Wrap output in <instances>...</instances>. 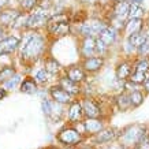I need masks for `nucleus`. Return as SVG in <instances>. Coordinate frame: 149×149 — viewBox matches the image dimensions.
Here are the masks:
<instances>
[{"mask_svg": "<svg viewBox=\"0 0 149 149\" xmlns=\"http://www.w3.org/2000/svg\"><path fill=\"white\" fill-rule=\"evenodd\" d=\"M133 71L137 72H144V74H149V59L142 58L140 59L136 64H134V70Z\"/></svg>", "mask_w": 149, "mask_h": 149, "instance_id": "nucleus-22", "label": "nucleus"}, {"mask_svg": "<svg viewBox=\"0 0 149 149\" xmlns=\"http://www.w3.org/2000/svg\"><path fill=\"white\" fill-rule=\"evenodd\" d=\"M42 48H44V40L42 37L40 36H30L26 40L25 45L22 48V58L25 59H37L40 56V54L42 52Z\"/></svg>", "mask_w": 149, "mask_h": 149, "instance_id": "nucleus-1", "label": "nucleus"}, {"mask_svg": "<svg viewBox=\"0 0 149 149\" xmlns=\"http://www.w3.org/2000/svg\"><path fill=\"white\" fill-rule=\"evenodd\" d=\"M148 30H149V29H148Z\"/></svg>", "mask_w": 149, "mask_h": 149, "instance_id": "nucleus-44", "label": "nucleus"}, {"mask_svg": "<svg viewBox=\"0 0 149 149\" xmlns=\"http://www.w3.org/2000/svg\"><path fill=\"white\" fill-rule=\"evenodd\" d=\"M137 51H138L140 56H142V58H145V56H149V38L145 41V42L140 47V48H137Z\"/></svg>", "mask_w": 149, "mask_h": 149, "instance_id": "nucleus-29", "label": "nucleus"}, {"mask_svg": "<svg viewBox=\"0 0 149 149\" xmlns=\"http://www.w3.org/2000/svg\"><path fill=\"white\" fill-rule=\"evenodd\" d=\"M145 137V129L140 125L130 126L125 130L122 136L123 145H138Z\"/></svg>", "mask_w": 149, "mask_h": 149, "instance_id": "nucleus-2", "label": "nucleus"}, {"mask_svg": "<svg viewBox=\"0 0 149 149\" xmlns=\"http://www.w3.org/2000/svg\"><path fill=\"white\" fill-rule=\"evenodd\" d=\"M18 44H19V40L17 37H8V38L1 40L0 41V56L13 52L18 47Z\"/></svg>", "mask_w": 149, "mask_h": 149, "instance_id": "nucleus-8", "label": "nucleus"}, {"mask_svg": "<svg viewBox=\"0 0 149 149\" xmlns=\"http://www.w3.org/2000/svg\"><path fill=\"white\" fill-rule=\"evenodd\" d=\"M123 1H126V3H129V4H138V6H141L142 4V1L144 0H123Z\"/></svg>", "mask_w": 149, "mask_h": 149, "instance_id": "nucleus-36", "label": "nucleus"}, {"mask_svg": "<svg viewBox=\"0 0 149 149\" xmlns=\"http://www.w3.org/2000/svg\"><path fill=\"white\" fill-rule=\"evenodd\" d=\"M103 63H104L103 58H89L85 60L84 67H85V70H88V71H97V70H100V67L103 66Z\"/></svg>", "mask_w": 149, "mask_h": 149, "instance_id": "nucleus-15", "label": "nucleus"}, {"mask_svg": "<svg viewBox=\"0 0 149 149\" xmlns=\"http://www.w3.org/2000/svg\"><path fill=\"white\" fill-rule=\"evenodd\" d=\"M107 48H108V47L105 45V44H104L100 38H97V40H96V52H97V54H100V55L104 54V52L107 51Z\"/></svg>", "mask_w": 149, "mask_h": 149, "instance_id": "nucleus-31", "label": "nucleus"}, {"mask_svg": "<svg viewBox=\"0 0 149 149\" xmlns=\"http://www.w3.org/2000/svg\"><path fill=\"white\" fill-rule=\"evenodd\" d=\"M118 104H119V108L122 109H127L131 107V103H130V95H120L118 97Z\"/></svg>", "mask_w": 149, "mask_h": 149, "instance_id": "nucleus-27", "label": "nucleus"}, {"mask_svg": "<svg viewBox=\"0 0 149 149\" xmlns=\"http://www.w3.org/2000/svg\"><path fill=\"white\" fill-rule=\"evenodd\" d=\"M51 95L54 97V100H56L58 103H70V100H71V96L70 93L64 91L63 88H52V91H51Z\"/></svg>", "mask_w": 149, "mask_h": 149, "instance_id": "nucleus-11", "label": "nucleus"}, {"mask_svg": "<svg viewBox=\"0 0 149 149\" xmlns=\"http://www.w3.org/2000/svg\"><path fill=\"white\" fill-rule=\"evenodd\" d=\"M82 109L89 116V119H96L100 115V107L92 100H85L82 103Z\"/></svg>", "mask_w": 149, "mask_h": 149, "instance_id": "nucleus-9", "label": "nucleus"}, {"mask_svg": "<svg viewBox=\"0 0 149 149\" xmlns=\"http://www.w3.org/2000/svg\"><path fill=\"white\" fill-rule=\"evenodd\" d=\"M131 72H133V70H131V64L129 62H122L116 67V77L119 79H127V78H130Z\"/></svg>", "mask_w": 149, "mask_h": 149, "instance_id": "nucleus-13", "label": "nucleus"}, {"mask_svg": "<svg viewBox=\"0 0 149 149\" xmlns=\"http://www.w3.org/2000/svg\"><path fill=\"white\" fill-rule=\"evenodd\" d=\"M116 137V133L113 129H108V130H103L100 131L97 137H96V142L99 144H104V142H109L111 140H113Z\"/></svg>", "mask_w": 149, "mask_h": 149, "instance_id": "nucleus-16", "label": "nucleus"}, {"mask_svg": "<svg viewBox=\"0 0 149 149\" xmlns=\"http://www.w3.org/2000/svg\"><path fill=\"white\" fill-rule=\"evenodd\" d=\"M144 101V95L140 91H133L130 93V103L131 107H138Z\"/></svg>", "mask_w": 149, "mask_h": 149, "instance_id": "nucleus-25", "label": "nucleus"}, {"mask_svg": "<svg viewBox=\"0 0 149 149\" xmlns=\"http://www.w3.org/2000/svg\"><path fill=\"white\" fill-rule=\"evenodd\" d=\"M82 113H84V109H82V104L74 103V104L71 105V108H70V112H68V118H70V120L75 122V120H79V119H81Z\"/></svg>", "mask_w": 149, "mask_h": 149, "instance_id": "nucleus-18", "label": "nucleus"}, {"mask_svg": "<svg viewBox=\"0 0 149 149\" xmlns=\"http://www.w3.org/2000/svg\"><path fill=\"white\" fill-rule=\"evenodd\" d=\"M51 149H54V148H51Z\"/></svg>", "mask_w": 149, "mask_h": 149, "instance_id": "nucleus-42", "label": "nucleus"}, {"mask_svg": "<svg viewBox=\"0 0 149 149\" xmlns=\"http://www.w3.org/2000/svg\"><path fill=\"white\" fill-rule=\"evenodd\" d=\"M96 52V40H93L92 37H86V40L84 41L82 45V54L85 56H92Z\"/></svg>", "mask_w": 149, "mask_h": 149, "instance_id": "nucleus-17", "label": "nucleus"}, {"mask_svg": "<svg viewBox=\"0 0 149 149\" xmlns=\"http://www.w3.org/2000/svg\"><path fill=\"white\" fill-rule=\"evenodd\" d=\"M129 10H130V4L126 1H118L113 6V15L119 19H123L125 17L129 15Z\"/></svg>", "mask_w": 149, "mask_h": 149, "instance_id": "nucleus-12", "label": "nucleus"}, {"mask_svg": "<svg viewBox=\"0 0 149 149\" xmlns=\"http://www.w3.org/2000/svg\"><path fill=\"white\" fill-rule=\"evenodd\" d=\"M85 129L88 133H100V130L103 129V123L99 119H88L85 122Z\"/></svg>", "mask_w": 149, "mask_h": 149, "instance_id": "nucleus-20", "label": "nucleus"}, {"mask_svg": "<svg viewBox=\"0 0 149 149\" xmlns=\"http://www.w3.org/2000/svg\"><path fill=\"white\" fill-rule=\"evenodd\" d=\"M144 89L146 92H149V77H148V79L145 81V84H144Z\"/></svg>", "mask_w": 149, "mask_h": 149, "instance_id": "nucleus-37", "label": "nucleus"}, {"mask_svg": "<svg viewBox=\"0 0 149 149\" xmlns=\"http://www.w3.org/2000/svg\"><path fill=\"white\" fill-rule=\"evenodd\" d=\"M107 149H122V148H107Z\"/></svg>", "mask_w": 149, "mask_h": 149, "instance_id": "nucleus-41", "label": "nucleus"}, {"mask_svg": "<svg viewBox=\"0 0 149 149\" xmlns=\"http://www.w3.org/2000/svg\"><path fill=\"white\" fill-rule=\"evenodd\" d=\"M142 30V19H130L129 22L126 23V34L127 37L134 34V33H138Z\"/></svg>", "mask_w": 149, "mask_h": 149, "instance_id": "nucleus-14", "label": "nucleus"}, {"mask_svg": "<svg viewBox=\"0 0 149 149\" xmlns=\"http://www.w3.org/2000/svg\"><path fill=\"white\" fill-rule=\"evenodd\" d=\"M36 84H34V81H32V79H26V81L22 82V85H21V91L23 92V93H34L36 92Z\"/></svg>", "mask_w": 149, "mask_h": 149, "instance_id": "nucleus-26", "label": "nucleus"}, {"mask_svg": "<svg viewBox=\"0 0 149 149\" xmlns=\"http://www.w3.org/2000/svg\"><path fill=\"white\" fill-rule=\"evenodd\" d=\"M37 0H22V7L25 10H32L36 6Z\"/></svg>", "mask_w": 149, "mask_h": 149, "instance_id": "nucleus-34", "label": "nucleus"}, {"mask_svg": "<svg viewBox=\"0 0 149 149\" xmlns=\"http://www.w3.org/2000/svg\"><path fill=\"white\" fill-rule=\"evenodd\" d=\"M84 1H88V3H93V1H96V0H84Z\"/></svg>", "mask_w": 149, "mask_h": 149, "instance_id": "nucleus-39", "label": "nucleus"}, {"mask_svg": "<svg viewBox=\"0 0 149 149\" xmlns=\"http://www.w3.org/2000/svg\"><path fill=\"white\" fill-rule=\"evenodd\" d=\"M60 85H62V88H63L67 93H77L78 92V88H77V85H75V82H72L70 78H63V79L60 81Z\"/></svg>", "mask_w": 149, "mask_h": 149, "instance_id": "nucleus-24", "label": "nucleus"}, {"mask_svg": "<svg viewBox=\"0 0 149 149\" xmlns=\"http://www.w3.org/2000/svg\"><path fill=\"white\" fill-rule=\"evenodd\" d=\"M107 27H108L107 23L101 22V21H91V22H86L81 26V33L86 37L100 36Z\"/></svg>", "mask_w": 149, "mask_h": 149, "instance_id": "nucleus-3", "label": "nucleus"}, {"mask_svg": "<svg viewBox=\"0 0 149 149\" xmlns=\"http://www.w3.org/2000/svg\"><path fill=\"white\" fill-rule=\"evenodd\" d=\"M52 105H54V104L51 103V101H44V103H42V109H44V112H45L47 115H49V113L52 112Z\"/></svg>", "mask_w": 149, "mask_h": 149, "instance_id": "nucleus-35", "label": "nucleus"}, {"mask_svg": "<svg viewBox=\"0 0 149 149\" xmlns=\"http://www.w3.org/2000/svg\"><path fill=\"white\" fill-rule=\"evenodd\" d=\"M59 68V63L54 59H49L48 62H47V71L49 72H56Z\"/></svg>", "mask_w": 149, "mask_h": 149, "instance_id": "nucleus-30", "label": "nucleus"}, {"mask_svg": "<svg viewBox=\"0 0 149 149\" xmlns=\"http://www.w3.org/2000/svg\"><path fill=\"white\" fill-rule=\"evenodd\" d=\"M116 37H118V30L115 29V27L112 26H108L105 30H104L101 34L99 36V38L101 41H103L104 44L107 47H109L111 44H113L115 42V40H116Z\"/></svg>", "mask_w": 149, "mask_h": 149, "instance_id": "nucleus-10", "label": "nucleus"}, {"mask_svg": "<svg viewBox=\"0 0 149 149\" xmlns=\"http://www.w3.org/2000/svg\"><path fill=\"white\" fill-rule=\"evenodd\" d=\"M13 75H14V68H11V67L1 68V71H0V81L7 82V79H11Z\"/></svg>", "mask_w": 149, "mask_h": 149, "instance_id": "nucleus-28", "label": "nucleus"}, {"mask_svg": "<svg viewBox=\"0 0 149 149\" xmlns=\"http://www.w3.org/2000/svg\"><path fill=\"white\" fill-rule=\"evenodd\" d=\"M48 17H49V15H48V13H47V11L40 10V11L34 13L30 18L27 19V26H29V27L41 26V25H44V23L48 21Z\"/></svg>", "mask_w": 149, "mask_h": 149, "instance_id": "nucleus-7", "label": "nucleus"}, {"mask_svg": "<svg viewBox=\"0 0 149 149\" xmlns=\"http://www.w3.org/2000/svg\"><path fill=\"white\" fill-rule=\"evenodd\" d=\"M49 30L55 34H59V36H63L68 32V23L66 21V17H55L49 21Z\"/></svg>", "mask_w": 149, "mask_h": 149, "instance_id": "nucleus-5", "label": "nucleus"}, {"mask_svg": "<svg viewBox=\"0 0 149 149\" xmlns=\"http://www.w3.org/2000/svg\"><path fill=\"white\" fill-rule=\"evenodd\" d=\"M67 75H68V78L71 79L72 82H81L84 78H85V74H84V71H82L79 67H71L70 70H68V72H67Z\"/></svg>", "mask_w": 149, "mask_h": 149, "instance_id": "nucleus-21", "label": "nucleus"}, {"mask_svg": "<svg viewBox=\"0 0 149 149\" xmlns=\"http://www.w3.org/2000/svg\"><path fill=\"white\" fill-rule=\"evenodd\" d=\"M148 38H149V30H141V32L134 33V34L127 37V42L133 48H140Z\"/></svg>", "mask_w": 149, "mask_h": 149, "instance_id": "nucleus-6", "label": "nucleus"}, {"mask_svg": "<svg viewBox=\"0 0 149 149\" xmlns=\"http://www.w3.org/2000/svg\"><path fill=\"white\" fill-rule=\"evenodd\" d=\"M145 14V8L142 6H138V4H131L130 6V10H129V18L130 19H142Z\"/></svg>", "mask_w": 149, "mask_h": 149, "instance_id": "nucleus-19", "label": "nucleus"}, {"mask_svg": "<svg viewBox=\"0 0 149 149\" xmlns=\"http://www.w3.org/2000/svg\"><path fill=\"white\" fill-rule=\"evenodd\" d=\"M47 77H48V72H47V70H40V71L36 74V81L40 82V84H42V82L47 81Z\"/></svg>", "mask_w": 149, "mask_h": 149, "instance_id": "nucleus-32", "label": "nucleus"}, {"mask_svg": "<svg viewBox=\"0 0 149 149\" xmlns=\"http://www.w3.org/2000/svg\"><path fill=\"white\" fill-rule=\"evenodd\" d=\"M4 96H6V89L0 88V99H1V97H4Z\"/></svg>", "mask_w": 149, "mask_h": 149, "instance_id": "nucleus-38", "label": "nucleus"}, {"mask_svg": "<svg viewBox=\"0 0 149 149\" xmlns=\"http://www.w3.org/2000/svg\"><path fill=\"white\" fill-rule=\"evenodd\" d=\"M58 138L64 145H75L81 141V134L74 129H64L59 133Z\"/></svg>", "mask_w": 149, "mask_h": 149, "instance_id": "nucleus-4", "label": "nucleus"}, {"mask_svg": "<svg viewBox=\"0 0 149 149\" xmlns=\"http://www.w3.org/2000/svg\"><path fill=\"white\" fill-rule=\"evenodd\" d=\"M1 34H3V30H1V27H0V37H1Z\"/></svg>", "mask_w": 149, "mask_h": 149, "instance_id": "nucleus-40", "label": "nucleus"}, {"mask_svg": "<svg viewBox=\"0 0 149 149\" xmlns=\"http://www.w3.org/2000/svg\"><path fill=\"white\" fill-rule=\"evenodd\" d=\"M86 149H88V148H86Z\"/></svg>", "mask_w": 149, "mask_h": 149, "instance_id": "nucleus-43", "label": "nucleus"}, {"mask_svg": "<svg viewBox=\"0 0 149 149\" xmlns=\"http://www.w3.org/2000/svg\"><path fill=\"white\" fill-rule=\"evenodd\" d=\"M21 81V78H19V75H15L14 78H11V79H8V81L6 82V88H8V89H11V88H15L17 86V84Z\"/></svg>", "mask_w": 149, "mask_h": 149, "instance_id": "nucleus-33", "label": "nucleus"}, {"mask_svg": "<svg viewBox=\"0 0 149 149\" xmlns=\"http://www.w3.org/2000/svg\"><path fill=\"white\" fill-rule=\"evenodd\" d=\"M18 17V13L17 11H6V13L0 14V23L3 25H10L15 21V18Z\"/></svg>", "mask_w": 149, "mask_h": 149, "instance_id": "nucleus-23", "label": "nucleus"}]
</instances>
